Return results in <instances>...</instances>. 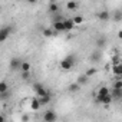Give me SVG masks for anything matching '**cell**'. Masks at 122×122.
Instances as JSON below:
<instances>
[{
    "mask_svg": "<svg viewBox=\"0 0 122 122\" xmlns=\"http://www.w3.org/2000/svg\"><path fill=\"white\" fill-rule=\"evenodd\" d=\"M75 62H76L75 55H69V56H66V57L62 60V62H60V68L65 69V71H69V69H72V68H73Z\"/></svg>",
    "mask_w": 122,
    "mask_h": 122,
    "instance_id": "6da1fadb",
    "label": "cell"
},
{
    "mask_svg": "<svg viewBox=\"0 0 122 122\" xmlns=\"http://www.w3.org/2000/svg\"><path fill=\"white\" fill-rule=\"evenodd\" d=\"M10 32H12V27H3L0 29V43H3L5 40H7V37L10 36Z\"/></svg>",
    "mask_w": 122,
    "mask_h": 122,
    "instance_id": "7a4b0ae2",
    "label": "cell"
},
{
    "mask_svg": "<svg viewBox=\"0 0 122 122\" xmlns=\"http://www.w3.org/2000/svg\"><path fill=\"white\" fill-rule=\"evenodd\" d=\"M57 119V116H56V113L53 112V111H46L45 113H43V121L45 122H53V121H56Z\"/></svg>",
    "mask_w": 122,
    "mask_h": 122,
    "instance_id": "3957f363",
    "label": "cell"
},
{
    "mask_svg": "<svg viewBox=\"0 0 122 122\" xmlns=\"http://www.w3.org/2000/svg\"><path fill=\"white\" fill-rule=\"evenodd\" d=\"M63 29L65 32H71L75 29V23L72 22V19H63Z\"/></svg>",
    "mask_w": 122,
    "mask_h": 122,
    "instance_id": "277c9868",
    "label": "cell"
},
{
    "mask_svg": "<svg viewBox=\"0 0 122 122\" xmlns=\"http://www.w3.org/2000/svg\"><path fill=\"white\" fill-rule=\"evenodd\" d=\"M20 63H22V60L19 57H13L10 60V69L12 71H19L20 69Z\"/></svg>",
    "mask_w": 122,
    "mask_h": 122,
    "instance_id": "5b68a950",
    "label": "cell"
},
{
    "mask_svg": "<svg viewBox=\"0 0 122 122\" xmlns=\"http://www.w3.org/2000/svg\"><path fill=\"white\" fill-rule=\"evenodd\" d=\"M33 89H35V92L37 93V96H43V95H46L47 92H46V89L40 85V83H35L33 85Z\"/></svg>",
    "mask_w": 122,
    "mask_h": 122,
    "instance_id": "8992f818",
    "label": "cell"
},
{
    "mask_svg": "<svg viewBox=\"0 0 122 122\" xmlns=\"http://www.w3.org/2000/svg\"><path fill=\"white\" fill-rule=\"evenodd\" d=\"M112 95V99H121L122 98V89L119 88H112V91H109Z\"/></svg>",
    "mask_w": 122,
    "mask_h": 122,
    "instance_id": "52a82bcc",
    "label": "cell"
},
{
    "mask_svg": "<svg viewBox=\"0 0 122 122\" xmlns=\"http://www.w3.org/2000/svg\"><path fill=\"white\" fill-rule=\"evenodd\" d=\"M96 101H98V102H101V103L108 105V103H111V102H112V95H111V92H109V93H108V95H105V96L96 98Z\"/></svg>",
    "mask_w": 122,
    "mask_h": 122,
    "instance_id": "ba28073f",
    "label": "cell"
},
{
    "mask_svg": "<svg viewBox=\"0 0 122 122\" xmlns=\"http://www.w3.org/2000/svg\"><path fill=\"white\" fill-rule=\"evenodd\" d=\"M53 30H55L56 33L65 32V29H63V20H60V22H53Z\"/></svg>",
    "mask_w": 122,
    "mask_h": 122,
    "instance_id": "9c48e42d",
    "label": "cell"
},
{
    "mask_svg": "<svg viewBox=\"0 0 122 122\" xmlns=\"http://www.w3.org/2000/svg\"><path fill=\"white\" fill-rule=\"evenodd\" d=\"M37 99H39L40 106H45V105H47V103L50 102V99H52V98H50V95H49V93H46V95H43V96H39Z\"/></svg>",
    "mask_w": 122,
    "mask_h": 122,
    "instance_id": "30bf717a",
    "label": "cell"
},
{
    "mask_svg": "<svg viewBox=\"0 0 122 122\" xmlns=\"http://www.w3.org/2000/svg\"><path fill=\"white\" fill-rule=\"evenodd\" d=\"M98 19H99L101 22H108V20L111 19V15H109V12H106V10H103V12H101V13H98Z\"/></svg>",
    "mask_w": 122,
    "mask_h": 122,
    "instance_id": "8fae6325",
    "label": "cell"
},
{
    "mask_svg": "<svg viewBox=\"0 0 122 122\" xmlns=\"http://www.w3.org/2000/svg\"><path fill=\"white\" fill-rule=\"evenodd\" d=\"M42 106H40V103H39V99H32L30 101V109L32 111H39Z\"/></svg>",
    "mask_w": 122,
    "mask_h": 122,
    "instance_id": "7c38bea8",
    "label": "cell"
},
{
    "mask_svg": "<svg viewBox=\"0 0 122 122\" xmlns=\"http://www.w3.org/2000/svg\"><path fill=\"white\" fill-rule=\"evenodd\" d=\"M88 81H89V76H86V75H81V76H78V81H76V82L82 86V85H86Z\"/></svg>",
    "mask_w": 122,
    "mask_h": 122,
    "instance_id": "4fadbf2b",
    "label": "cell"
},
{
    "mask_svg": "<svg viewBox=\"0 0 122 122\" xmlns=\"http://www.w3.org/2000/svg\"><path fill=\"white\" fill-rule=\"evenodd\" d=\"M108 93H109V89H108L106 86H101V88H99V91H98V95H96V98L105 96V95H108Z\"/></svg>",
    "mask_w": 122,
    "mask_h": 122,
    "instance_id": "5bb4252c",
    "label": "cell"
},
{
    "mask_svg": "<svg viewBox=\"0 0 122 122\" xmlns=\"http://www.w3.org/2000/svg\"><path fill=\"white\" fill-rule=\"evenodd\" d=\"M66 9H68V10H71V12H73V10H76V9H78V3H76V2H73V0H71V2H68V3H66Z\"/></svg>",
    "mask_w": 122,
    "mask_h": 122,
    "instance_id": "9a60e30c",
    "label": "cell"
},
{
    "mask_svg": "<svg viewBox=\"0 0 122 122\" xmlns=\"http://www.w3.org/2000/svg\"><path fill=\"white\" fill-rule=\"evenodd\" d=\"M20 71H22V72H30V63H29V62H23V60H22V63H20Z\"/></svg>",
    "mask_w": 122,
    "mask_h": 122,
    "instance_id": "2e32d148",
    "label": "cell"
},
{
    "mask_svg": "<svg viewBox=\"0 0 122 122\" xmlns=\"http://www.w3.org/2000/svg\"><path fill=\"white\" fill-rule=\"evenodd\" d=\"M113 73H115L116 76H121V75H122V65H119V63L113 65Z\"/></svg>",
    "mask_w": 122,
    "mask_h": 122,
    "instance_id": "e0dca14e",
    "label": "cell"
},
{
    "mask_svg": "<svg viewBox=\"0 0 122 122\" xmlns=\"http://www.w3.org/2000/svg\"><path fill=\"white\" fill-rule=\"evenodd\" d=\"M42 33H43V36H45V37H52L56 32H55L53 29H43V32H42Z\"/></svg>",
    "mask_w": 122,
    "mask_h": 122,
    "instance_id": "ac0fdd59",
    "label": "cell"
},
{
    "mask_svg": "<svg viewBox=\"0 0 122 122\" xmlns=\"http://www.w3.org/2000/svg\"><path fill=\"white\" fill-rule=\"evenodd\" d=\"M101 57H102L101 52H93V53H92V56H91V59L93 60V62H99V60H101Z\"/></svg>",
    "mask_w": 122,
    "mask_h": 122,
    "instance_id": "d6986e66",
    "label": "cell"
},
{
    "mask_svg": "<svg viewBox=\"0 0 122 122\" xmlns=\"http://www.w3.org/2000/svg\"><path fill=\"white\" fill-rule=\"evenodd\" d=\"M112 19H113L115 22H121V19H122V12H121V10H116V12L113 13V16H112Z\"/></svg>",
    "mask_w": 122,
    "mask_h": 122,
    "instance_id": "ffe728a7",
    "label": "cell"
},
{
    "mask_svg": "<svg viewBox=\"0 0 122 122\" xmlns=\"http://www.w3.org/2000/svg\"><path fill=\"white\" fill-rule=\"evenodd\" d=\"M79 89H81V85H79L78 82H75V83H72V85L69 86V91H71V92H78Z\"/></svg>",
    "mask_w": 122,
    "mask_h": 122,
    "instance_id": "44dd1931",
    "label": "cell"
},
{
    "mask_svg": "<svg viewBox=\"0 0 122 122\" xmlns=\"http://www.w3.org/2000/svg\"><path fill=\"white\" fill-rule=\"evenodd\" d=\"M57 10H59V6H57L55 2H52V3H50V6H49V12H52V13H56Z\"/></svg>",
    "mask_w": 122,
    "mask_h": 122,
    "instance_id": "7402d4cb",
    "label": "cell"
},
{
    "mask_svg": "<svg viewBox=\"0 0 122 122\" xmlns=\"http://www.w3.org/2000/svg\"><path fill=\"white\" fill-rule=\"evenodd\" d=\"M72 22H73L75 25H81V23H83V17H82V16H75V17L72 19Z\"/></svg>",
    "mask_w": 122,
    "mask_h": 122,
    "instance_id": "603a6c76",
    "label": "cell"
},
{
    "mask_svg": "<svg viewBox=\"0 0 122 122\" xmlns=\"http://www.w3.org/2000/svg\"><path fill=\"white\" fill-rule=\"evenodd\" d=\"M9 96H10V92H9V91H5V92H0V99H2V101L7 99Z\"/></svg>",
    "mask_w": 122,
    "mask_h": 122,
    "instance_id": "cb8c5ba5",
    "label": "cell"
},
{
    "mask_svg": "<svg viewBox=\"0 0 122 122\" xmlns=\"http://www.w3.org/2000/svg\"><path fill=\"white\" fill-rule=\"evenodd\" d=\"M60 20H63V17L60 16V15H59L57 12H56V13L53 15V19H52V22H60Z\"/></svg>",
    "mask_w": 122,
    "mask_h": 122,
    "instance_id": "d4e9b609",
    "label": "cell"
},
{
    "mask_svg": "<svg viewBox=\"0 0 122 122\" xmlns=\"http://www.w3.org/2000/svg\"><path fill=\"white\" fill-rule=\"evenodd\" d=\"M5 91H9V85L6 82H2L0 83V92H5Z\"/></svg>",
    "mask_w": 122,
    "mask_h": 122,
    "instance_id": "484cf974",
    "label": "cell"
},
{
    "mask_svg": "<svg viewBox=\"0 0 122 122\" xmlns=\"http://www.w3.org/2000/svg\"><path fill=\"white\" fill-rule=\"evenodd\" d=\"M103 45H105V39H98V40H96V46H98V47H102Z\"/></svg>",
    "mask_w": 122,
    "mask_h": 122,
    "instance_id": "4316f807",
    "label": "cell"
},
{
    "mask_svg": "<svg viewBox=\"0 0 122 122\" xmlns=\"http://www.w3.org/2000/svg\"><path fill=\"white\" fill-rule=\"evenodd\" d=\"M95 73H96V69H88L85 75H86V76H92V75H95Z\"/></svg>",
    "mask_w": 122,
    "mask_h": 122,
    "instance_id": "83f0119b",
    "label": "cell"
},
{
    "mask_svg": "<svg viewBox=\"0 0 122 122\" xmlns=\"http://www.w3.org/2000/svg\"><path fill=\"white\" fill-rule=\"evenodd\" d=\"M29 76H30V72H22V79H29Z\"/></svg>",
    "mask_w": 122,
    "mask_h": 122,
    "instance_id": "f1b7e54d",
    "label": "cell"
},
{
    "mask_svg": "<svg viewBox=\"0 0 122 122\" xmlns=\"http://www.w3.org/2000/svg\"><path fill=\"white\" fill-rule=\"evenodd\" d=\"M113 88H119V89H122V82H121V81H116L115 85H113Z\"/></svg>",
    "mask_w": 122,
    "mask_h": 122,
    "instance_id": "f546056e",
    "label": "cell"
},
{
    "mask_svg": "<svg viewBox=\"0 0 122 122\" xmlns=\"http://www.w3.org/2000/svg\"><path fill=\"white\" fill-rule=\"evenodd\" d=\"M22 121H29V116H27V115H23V116H22Z\"/></svg>",
    "mask_w": 122,
    "mask_h": 122,
    "instance_id": "4dcf8cb0",
    "label": "cell"
},
{
    "mask_svg": "<svg viewBox=\"0 0 122 122\" xmlns=\"http://www.w3.org/2000/svg\"><path fill=\"white\" fill-rule=\"evenodd\" d=\"M26 2H27V3H30V5H33V3H36V2H37V0H26Z\"/></svg>",
    "mask_w": 122,
    "mask_h": 122,
    "instance_id": "1f68e13d",
    "label": "cell"
},
{
    "mask_svg": "<svg viewBox=\"0 0 122 122\" xmlns=\"http://www.w3.org/2000/svg\"><path fill=\"white\" fill-rule=\"evenodd\" d=\"M0 122H5V116L3 115H0Z\"/></svg>",
    "mask_w": 122,
    "mask_h": 122,
    "instance_id": "d6a6232c",
    "label": "cell"
},
{
    "mask_svg": "<svg viewBox=\"0 0 122 122\" xmlns=\"http://www.w3.org/2000/svg\"><path fill=\"white\" fill-rule=\"evenodd\" d=\"M52 2H55V0H52Z\"/></svg>",
    "mask_w": 122,
    "mask_h": 122,
    "instance_id": "836d02e7",
    "label": "cell"
},
{
    "mask_svg": "<svg viewBox=\"0 0 122 122\" xmlns=\"http://www.w3.org/2000/svg\"><path fill=\"white\" fill-rule=\"evenodd\" d=\"M0 83H2V82H0Z\"/></svg>",
    "mask_w": 122,
    "mask_h": 122,
    "instance_id": "e575fe53",
    "label": "cell"
}]
</instances>
